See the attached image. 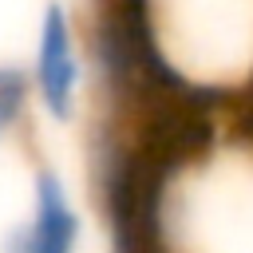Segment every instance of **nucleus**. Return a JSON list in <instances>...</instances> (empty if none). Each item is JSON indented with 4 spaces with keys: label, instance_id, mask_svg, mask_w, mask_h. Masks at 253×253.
<instances>
[{
    "label": "nucleus",
    "instance_id": "nucleus-1",
    "mask_svg": "<svg viewBox=\"0 0 253 253\" xmlns=\"http://www.w3.org/2000/svg\"><path fill=\"white\" fill-rule=\"evenodd\" d=\"M75 95H79V51L71 36V16L63 4H47L36 47V99L55 123H67L75 115Z\"/></svg>",
    "mask_w": 253,
    "mask_h": 253
},
{
    "label": "nucleus",
    "instance_id": "nucleus-2",
    "mask_svg": "<svg viewBox=\"0 0 253 253\" xmlns=\"http://www.w3.org/2000/svg\"><path fill=\"white\" fill-rule=\"evenodd\" d=\"M79 210L55 170H40L32 182V217L8 237L4 253H75L79 249Z\"/></svg>",
    "mask_w": 253,
    "mask_h": 253
},
{
    "label": "nucleus",
    "instance_id": "nucleus-3",
    "mask_svg": "<svg viewBox=\"0 0 253 253\" xmlns=\"http://www.w3.org/2000/svg\"><path fill=\"white\" fill-rule=\"evenodd\" d=\"M28 99H32V79L24 67L16 63H0V134H8L24 111H28Z\"/></svg>",
    "mask_w": 253,
    "mask_h": 253
}]
</instances>
